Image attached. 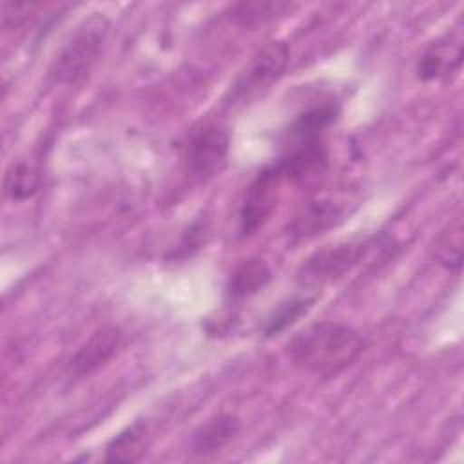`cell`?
Here are the masks:
<instances>
[{
    "instance_id": "3",
    "label": "cell",
    "mask_w": 464,
    "mask_h": 464,
    "mask_svg": "<svg viewBox=\"0 0 464 464\" xmlns=\"http://www.w3.org/2000/svg\"><path fill=\"white\" fill-rule=\"evenodd\" d=\"M228 150V132L219 125L205 123L188 134L181 149V160L187 172L198 178H212L223 170Z\"/></svg>"
},
{
    "instance_id": "13",
    "label": "cell",
    "mask_w": 464,
    "mask_h": 464,
    "mask_svg": "<svg viewBox=\"0 0 464 464\" xmlns=\"http://www.w3.org/2000/svg\"><path fill=\"white\" fill-rule=\"evenodd\" d=\"M294 4L288 2H239L230 7V20L241 27H257L288 14Z\"/></svg>"
},
{
    "instance_id": "2",
    "label": "cell",
    "mask_w": 464,
    "mask_h": 464,
    "mask_svg": "<svg viewBox=\"0 0 464 464\" xmlns=\"http://www.w3.org/2000/svg\"><path fill=\"white\" fill-rule=\"evenodd\" d=\"M109 27L107 16L100 13L85 18L58 51L49 67V78L60 85L80 83L98 62Z\"/></svg>"
},
{
    "instance_id": "1",
    "label": "cell",
    "mask_w": 464,
    "mask_h": 464,
    "mask_svg": "<svg viewBox=\"0 0 464 464\" xmlns=\"http://www.w3.org/2000/svg\"><path fill=\"white\" fill-rule=\"evenodd\" d=\"M362 350L361 334L337 321L312 323L286 344L288 357L297 368L324 379H332L352 366Z\"/></svg>"
},
{
    "instance_id": "16",
    "label": "cell",
    "mask_w": 464,
    "mask_h": 464,
    "mask_svg": "<svg viewBox=\"0 0 464 464\" xmlns=\"http://www.w3.org/2000/svg\"><path fill=\"white\" fill-rule=\"evenodd\" d=\"M314 303H315V297H295V299L281 303L277 306V310H274V314L268 317V321L263 328V334L266 337H270V335L283 332L285 328L294 324L301 315H304L312 308Z\"/></svg>"
},
{
    "instance_id": "11",
    "label": "cell",
    "mask_w": 464,
    "mask_h": 464,
    "mask_svg": "<svg viewBox=\"0 0 464 464\" xmlns=\"http://www.w3.org/2000/svg\"><path fill=\"white\" fill-rule=\"evenodd\" d=\"M272 281V270L261 257L241 261L227 281V295L232 301H243L259 294Z\"/></svg>"
},
{
    "instance_id": "4",
    "label": "cell",
    "mask_w": 464,
    "mask_h": 464,
    "mask_svg": "<svg viewBox=\"0 0 464 464\" xmlns=\"http://www.w3.org/2000/svg\"><path fill=\"white\" fill-rule=\"evenodd\" d=\"M290 49L283 40L263 45L232 85V100H246L277 82L288 65Z\"/></svg>"
},
{
    "instance_id": "10",
    "label": "cell",
    "mask_w": 464,
    "mask_h": 464,
    "mask_svg": "<svg viewBox=\"0 0 464 464\" xmlns=\"http://www.w3.org/2000/svg\"><path fill=\"white\" fill-rule=\"evenodd\" d=\"M241 422L232 413H218L207 419L194 433L190 440V450L196 455H214L221 451L230 440L239 433Z\"/></svg>"
},
{
    "instance_id": "5",
    "label": "cell",
    "mask_w": 464,
    "mask_h": 464,
    "mask_svg": "<svg viewBox=\"0 0 464 464\" xmlns=\"http://www.w3.org/2000/svg\"><path fill=\"white\" fill-rule=\"evenodd\" d=\"M370 246L372 239H364L319 250L303 263L297 279L306 286H321L332 283L350 272L357 263H361Z\"/></svg>"
},
{
    "instance_id": "15",
    "label": "cell",
    "mask_w": 464,
    "mask_h": 464,
    "mask_svg": "<svg viewBox=\"0 0 464 464\" xmlns=\"http://www.w3.org/2000/svg\"><path fill=\"white\" fill-rule=\"evenodd\" d=\"M435 257L448 270L460 268V257H462V221H460V218H457L453 223H450L448 228L439 236L437 245H435Z\"/></svg>"
},
{
    "instance_id": "9",
    "label": "cell",
    "mask_w": 464,
    "mask_h": 464,
    "mask_svg": "<svg viewBox=\"0 0 464 464\" xmlns=\"http://www.w3.org/2000/svg\"><path fill=\"white\" fill-rule=\"evenodd\" d=\"M344 216V205L332 198L310 199L290 223L288 234L294 241H303L323 234L324 230L335 227Z\"/></svg>"
},
{
    "instance_id": "7",
    "label": "cell",
    "mask_w": 464,
    "mask_h": 464,
    "mask_svg": "<svg viewBox=\"0 0 464 464\" xmlns=\"http://www.w3.org/2000/svg\"><path fill=\"white\" fill-rule=\"evenodd\" d=\"M123 343V334L116 326H105L96 330L72 355L71 372L76 377H85L98 372L120 353Z\"/></svg>"
},
{
    "instance_id": "12",
    "label": "cell",
    "mask_w": 464,
    "mask_h": 464,
    "mask_svg": "<svg viewBox=\"0 0 464 464\" xmlns=\"http://www.w3.org/2000/svg\"><path fill=\"white\" fill-rule=\"evenodd\" d=\"M147 428L143 422H134L118 433L105 450L107 462H136L147 451Z\"/></svg>"
},
{
    "instance_id": "14",
    "label": "cell",
    "mask_w": 464,
    "mask_h": 464,
    "mask_svg": "<svg viewBox=\"0 0 464 464\" xmlns=\"http://www.w3.org/2000/svg\"><path fill=\"white\" fill-rule=\"evenodd\" d=\"M40 188V172L27 161H13L4 178V192L11 201H25Z\"/></svg>"
},
{
    "instance_id": "6",
    "label": "cell",
    "mask_w": 464,
    "mask_h": 464,
    "mask_svg": "<svg viewBox=\"0 0 464 464\" xmlns=\"http://www.w3.org/2000/svg\"><path fill=\"white\" fill-rule=\"evenodd\" d=\"M283 174L274 165L263 169L245 192V199L239 208V232L241 236L254 234L274 212L277 205V187Z\"/></svg>"
},
{
    "instance_id": "8",
    "label": "cell",
    "mask_w": 464,
    "mask_h": 464,
    "mask_svg": "<svg viewBox=\"0 0 464 464\" xmlns=\"http://www.w3.org/2000/svg\"><path fill=\"white\" fill-rule=\"evenodd\" d=\"M460 63L462 34L460 31H451L428 45L417 63V76L424 82L442 80L459 71Z\"/></svg>"
}]
</instances>
